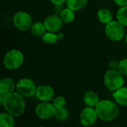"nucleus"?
<instances>
[{
	"label": "nucleus",
	"mask_w": 127,
	"mask_h": 127,
	"mask_svg": "<svg viewBox=\"0 0 127 127\" xmlns=\"http://www.w3.org/2000/svg\"><path fill=\"white\" fill-rule=\"evenodd\" d=\"M0 101L6 112L14 117H19L25 112L24 97L17 92H13L5 96L0 95Z\"/></svg>",
	"instance_id": "1"
},
{
	"label": "nucleus",
	"mask_w": 127,
	"mask_h": 127,
	"mask_svg": "<svg viewBox=\"0 0 127 127\" xmlns=\"http://www.w3.org/2000/svg\"><path fill=\"white\" fill-rule=\"evenodd\" d=\"M98 118L103 121H112L119 115L118 105L109 100H100L95 106Z\"/></svg>",
	"instance_id": "2"
},
{
	"label": "nucleus",
	"mask_w": 127,
	"mask_h": 127,
	"mask_svg": "<svg viewBox=\"0 0 127 127\" xmlns=\"http://www.w3.org/2000/svg\"><path fill=\"white\" fill-rule=\"evenodd\" d=\"M104 84L109 90L115 92L124 86V75L118 69H109L104 75Z\"/></svg>",
	"instance_id": "3"
},
{
	"label": "nucleus",
	"mask_w": 127,
	"mask_h": 127,
	"mask_svg": "<svg viewBox=\"0 0 127 127\" xmlns=\"http://www.w3.org/2000/svg\"><path fill=\"white\" fill-rule=\"evenodd\" d=\"M24 62L22 53L16 49L9 51L4 57L3 65L8 70H15L19 68Z\"/></svg>",
	"instance_id": "4"
},
{
	"label": "nucleus",
	"mask_w": 127,
	"mask_h": 127,
	"mask_svg": "<svg viewBox=\"0 0 127 127\" xmlns=\"http://www.w3.org/2000/svg\"><path fill=\"white\" fill-rule=\"evenodd\" d=\"M105 33L110 40L114 42L120 41L125 36L124 26L118 20H112L110 22L106 25Z\"/></svg>",
	"instance_id": "5"
},
{
	"label": "nucleus",
	"mask_w": 127,
	"mask_h": 127,
	"mask_svg": "<svg viewBox=\"0 0 127 127\" xmlns=\"http://www.w3.org/2000/svg\"><path fill=\"white\" fill-rule=\"evenodd\" d=\"M37 86L30 78L24 77L19 80L16 84V89L21 95L25 97H32L36 94Z\"/></svg>",
	"instance_id": "6"
},
{
	"label": "nucleus",
	"mask_w": 127,
	"mask_h": 127,
	"mask_svg": "<svg viewBox=\"0 0 127 127\" xmlns=\"http://www.w3.org/2000/svg\"><path fill=\"white\" fill-rule=\"evenodd\" d=\"M13 22L16 29L21 31H27L31 28L32 18L28 13L19 11L14 14Z\"/></svg>",
	"instance_id": "7"
},
{
	"label": "nucleus",
	"mask_w": 127,
	"mask_h": 127,
	"mask_svg": "<svg viewBox=\"0 0 127 127\" xmlns=\"http://www.w3.org/2000/svg\"><path fill=\"white\" fill-rule=\"evenodd\" d=\"M56 108L49 102H41L35 109V114L41 120H48L54 117Z\"/></svg>",
	"instance_id": "8"
},
{
	"label": "nucleus",
	"mask_w": 127,
	"mask_h": 127,
	"mask_svg": "<svg viewBox=\"0 0 127 127\" xmlns=\"http://www.w3.org/2000/svg\"><path fill=\"white\" fill-rule=\"evenodd\" d=\"M97 118L98 116L95 109L86 106L82 110L80 115V122L83 127H90L95 124Z\"/></svg>",
	"instance_id": "9"
},
{
	"label": "nucleus",
	"mask_w": 127,
	"mask_h": 127,
	"mask_svg": "<svg viewBox=\"0 0 127 127\" xmlns=\"http://www.w3.org/2000/svg\"><path fill=\"white\" fill-rule=\"evenodd\" d=\"M35 95L41 102H49L54 99V90L51 86L41 85L37 86Z\"/></svg>",
	"instance_id": "10"
},
{
	"label": "nucleus",
	"mask_w": 127,
	"mask_h": 127,
	"mask_svg": "<svg viewBox=\"0 0 127 127\" xmlns=\"http://www.w3.org/2000/svg\"><path fill=\"white\" fill-rule=\"evenodd\" d=\"M63 23L61 17L57 14H51L47 16L44 21L47 31L50 32H57L60 31Z\"/></svg>",
	"instance_id": "11"
},
{
	"label": "nucleus",
	"mask_w": 127,
	"mask_h": 127,
	"mask_svg": "<svg viewBox=\"0 0 127 127\" xmlns=\"http://www.w3.org/2000/svg\"><path fill=\"white\" fill-rule=\"evenodd\" d=\"M16 84L10 77H4L0 80V95L5 96L14 92Z\"/></svg>",
	"instance_id": "12"
},
{
	"label": "nucleus",
	"mask_w": 127,
	"mask_h": 127,
	"mask_svg": "<svg viewBox=\"0 0 127 127\" xmlns=\"http://www.w3.org/2000/svg\"><path fill=\"white\" fill-rule=\"evenodd\" d=\"M116 103L122 106H127V87H121L112 94Z\"/></svg>",
	"instance_id": "13"
},
{
	"label": "nucleus",
	"mask_w": 127,
	"mask_h": 127,
	"mask_svg": "<svg viewBox=\"0 0 127 127\" xmlns=\"http://www.w3.org/2000/svg\"><path fill=\"white\" fill-rule=\"evenodd\" d=\"M83 101L86 106L95 107L99 103V96L93 91H88L83 96Z\"/></svg>",
	"instance_id": "14"
},
{
	"label": "nucleus",
	"mask_w": 127,
	"mask_h": 127,
	"mask_svg": "<svg viewBox=\"0 0 127 127\" xmlns=\"http://www.w3.org/2000/svg\"><path fill=\"white\" fill-rule=\"evenodd\" d=\"M47 29L44 22H36L32 24L31 28V33L35 37H42L46 32Z\"/></svg>",
	"instance_id": "15"
},
{
	"label": "nucleus",
	"mask_w": 127,
	"mask_h": 127,
	"mask_svg": "<svg viewBox=\"0 0 127 127\" xmlns=\"http://www.w3.org/2000/svg\"><path fill=\"white\" fill-rule=\"evenodd\" d=\"M97 19L103 24H108L112 20V13L107 8H100L97 11Z\"/></svg>",
	"instance_id": "16"
},
{
	"label": "nucleus",
	"mask_w": 127,
	"mask_h": 127,
	"mask_svg": "<svg viewBox=\"0 0 127 127\" xmlns=\"http://www.w3.org/2000/svg\"><path fill=\"white\" fill-rule=\"evenodd\" d=\"M14 116L8 112L1 113L0 115V127H14L15 121Z\"/></svg>",
	"instance_id": "17"
},
{
	"label": "nucleus",
	"mask_w": 127,
	"mask_h": 127,
	"mask_svg": "<svg viewBox=\"0 0 127 127\" xmlns=\"http://www.w3.org/2000/svg\"><path fill=\"white\" fill-rule=\"evenodd\" d=\"M60 16L61 17L64 23L65 24L71 23L74 20V18H75L74 11L67 7L66 8H64L62 10V11L60 13Z\"/></svg>",
	"instance_id": "18"
},
{
	"label": "nucleus",
	"mask_w": 127,
	"mask_h": 127,
	"mask_svg": "<svg viewBox=\"0 0 127 127\" xmlns=\"http://www.w3.org/2000/svg\"><path fill=\"white\" fill-rule=\"evenodd\" d=\"M88 0H66V6L73 10L74 11H77L83 9L87 4Z\"/></svg>",
	"instance_id": "19"
},
{
	"label": "nucleus",
	"mask_w": 127,
	"mask_h": 127,
	"mask_svg": "<svg viewBox=\"0 0 127 127\" xmlns=\"http://www.w3.org/2000/svg\"><path fill=\"white\" fill-rule=\"evenodd\" d=\"M117 20L124 27L127 26V5L121 7L117 12Z\"/></svg>",
	"instance_id": "20"
},
{
	"label": "nucleus",
	"mask_w": 127,
	"mask_h": 127,
	"mask_svg": "<svg viewBox=\"0 0 127 127\" xmlns=\"http://www.w3.org/2000/svg\"><path fill=\"white\" fill-rule=\"evenodd\" d=\"M69 117V112L65 107L60 108L56 109L54 118L59 121V122H63L65 121Z\"/></svg>",
	"instance_id": "21"
},
{
	"label": "nucleus",
	"mask_w": 127,
	"mask_h": 127,
	"mask_svg": "<svg viewBox=\"0 0 127 127\" xmlns=\"http://www.w3.org/2000/svg\"><path fill=\"white\" fill-rule=\"evenodd\" d=\"M58 33L56 34L54 32H45V33L42 36V40L46 44H54L57 40H59Z\"/></svg>",
	"instance_id": "22"
},
{
	"label": "nucleus",
	"mask_w": 127,
	"mask_h": 127,
	"mask_svg": "<svg viewBox=\"0 0 127 127\" xmlns=\"http://www.w3.org/2000/svg\"><path fill=\"white\" fill-rule=\"evenodd\" d=\"M52 103L54 104V107L56 108V109H60V108H63L65 106L66 104V100L65 99V97L63 96H57L56 97H54L52 100Z\"/></svg>",
	"instance_id": "23"
},
{
	"label": "nucleus",
	"mask_w": 127,
	"mask_h": 127,
	"mask_svg": "<svg viewBox=\"0 0 127 127\" xmlns=\"http://www.w3.org/2000/svg\"><path fill=\"white\" fill-rule=\"evenodd\" d=\"M118 70L125 77H127V58L119 61Z\"/></svg>",
	"instance_id": "24"
},
{
	"label": "nucleus",
	"mask_w": 127,
	"mask_h": 127,
	"mask_svg": "<svg viewBox=\"0 0 127 127\" xmlns=\"http://www.w3.org/2000/svg\"><path fill=\"white\" fill-rule=\"evenodd\" d=\"M118 64H119V62L116 61V60H112L108 64V66L110 69H118Z\"/></svg>",
	"instance_id": "25"
},
{
	"label": "nucleus",
	"mask_w": 127,
	"mask_h": 127,
	"mask_svg": "<svg viewBox=\"0 0 127 127\" xmlns=\"http://www.w3.org/2000/svg\"><path fill=\"white\" fill-rule=\"evenodd\" d=\"M51 1L56 6H61L66 1V0H51Z\"/></svg>",
	"instance_id": "26"
},
{
	"label": "nucleus",
	"mask_w": 127,
	"mask_h": 127,
	"mask_svg": "<svg viewBox=\"0 0 127 127\" xmlns=\"http://www.w3.org/2000/svg\"><path fill=\"white\" fill-rule=\"evenodd\" d=\"M114 1L118 5H119L121 7L127 5V0H114Z\"/></svg>",
	"instance_id": "27"
},
{
	"label": "nucleus",
	"mask_w": 127,
	"mask_h": 127,
	"mask_svg": "<svg viewBox=\"0 0 127 127\" xmlns=\"http://www.w3.org/2000/svg\"><path fill=\"white\" fill-rule=\"evenodd\" d=\"M125 39H126V42L127 43V35H126V36H125Z\"/></svg>",
	"instance_id": "28"
}]
</instances>
